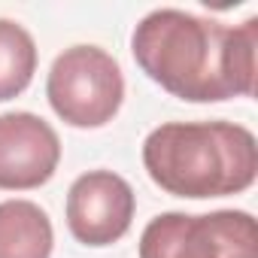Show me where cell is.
<instances>
[{
	"label": "cell",
	"instance_id": "obj_1",
	"mask_svg": "<svg viewBox=\"0 0 258 258\" xmlns=\"http://www.w3.org/2000/svg\"><path fill=\"white\" fill-rule=\"evenodd\" d=\"M137 67L173 97L219 103L255 94L258 19L222 25L185 10H152L131 34Z\"/></svg>",
	"mask_w": 258,
	"mask_h": 258
},
{
	"label": "cell",
	"instance_id": "obj_2",
	"mask_svg": "<svg viewBox=\"0 0 258 258\" xmlns=\"http://www.w3.org/2000/svg\"><path fill=\"white\" fill-rule=\"evenodd\" d=\"M143 167L173 198L240 195L258 176V143L234 121H167L143 140Z\"/></svg>",
	"mask_w": 258,
	"mask_h": 258
},
{
	"label": "cell",
	"instance_id": "obj_3",
	"mask_svg": "<svg viewBox=\"0 0 258 258\" xmlns=\"http://www.w3.org/2000/svg\"><path fill=\"white\" fill-rule=\"evenodd\" d=\"M46 97L61 121L73 127H103L124 100V76L109 52L70 46L49 70Z\"/></svg>",
	"mask_w": 258,
	"mask_h": 258
},
{
	"label": "cell",
	"instance_id": "obj_4",
	"mask_svg": "<svg viewBox=\"0 0 258 258\" xmlns=\"http://www.w3.org/2000/svg\"><path fill=\"white\" fill-rule=\"evenodd\" d=\"M140 258H258V225L246 210L161 213L140 234Z\"/></svg>",
	"mask_w": 258,
	"mask_h": 258
},
{
	"label": "cell",
	"instance_id": "obj_5",
	"mask_svg": "<svg viewBox=\"0 0 258 258\" xmlns=\"http://www.w3.org/2000/svg\"><path fill=\"white\" fill-rule=\"evenodd\" d=\"M134 188L112 170H88L67 191V228L85 246H112L134 219Z\"/></svg>",
	"mask_w": 258,
	"mask_h": 258
},
{
	"label": "cell",
	"instance_id": "obj_6",
	"mask_svg": "<svg viewBox=\"0 0 258 258\" xmlns=\"http://www.w3.org/2000/svg\"><path fill=\"white\" fill-rule=\"evenodd\" d=\"M61 161L55 127L34 112L0 115V188L28 191L46 185Z\"/></svg>",
	"mask_w": 258,
	"mask_h": 258
},
{
	"label": "cell",
	"instance_id": "obj_7",
	"mask_svg": "<svg viewBox=\"0 0 258 258\" xmlns=\"http://www.w3.org/2000/svg\"><path fill=\"white\" fill-rule=\"evenodd\" d=\"M55 231L43 207L34 201L0 204V258H49Z\"/></svg>",
	"mask_w": 258,
	"mask_h": 258
},
{
	"label": "cell",
	"instance_id": "obj_8",
	"mask_svg": "<svg viewBox=\"0 0 258 258\" xmlns=\"http://www.w3.org/2000/svg\"><path fill=\"white\" fill-rule=\"evenodd\" d=\"M37 73V43L34 37L10 22L0 19V103L19 97Z\"/></svg>",
	"mask_w": 258,
	"mask_h": 258
}]
</instances>
